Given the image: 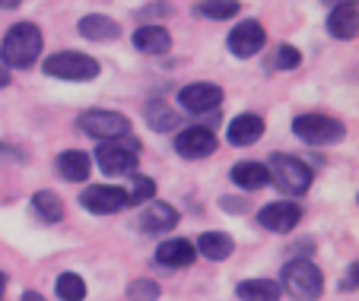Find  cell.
<instances>
[{"mask_svg":"<svg viewBox=\"0 0 359 301\" xmlns=\"http://www.w3.org/2000/svg\"><path fill=\"white\" fill-rule=\"evenodd\" d=\"M232 181H236V188L242 190H261L267 188L271 181H267V168L261 162H238L232 168Z\"/></svg>","mask_w":359,"mask_h":301,"instance_id":"44dd1931","label":"cell"},{"mask_svg":"<svg viewBox=\"0 0 359 301\" xmlns=\"http://www.w3.org/2000/svg\"><path fill=\"white\" fill-rule=\"evenodd\" d=\"M4 288H7V276L0 273V295H4Z\"/></svg>","mask_w":359,"mask_h":301,"instance_id":"e575fe53","label":"cell"},{"mask_svg":"<svg viewBox=\"0 0 359 301\" xmlns=\"http://www.w3.org/2000/svg\"><path fill=\"white\" fill-rule=\"evenodd\" d=\"M134 48L143 54H165L172 48V35L163 26H140L134 32Z\"/></svg>","mask_w":359,"mask_h":301,"instance_id":"ac0fdd59","label":"cell"},{"mask_svg":"<svg viewBox=\"0 0 359 301\" xmlns=\"http://www.w3.org/2000/svg\"><path fill=\"white\" fill-rule=\"evenodd\" d=\"M45 74L55 80H70V83H89L99 76V60L80 51H57L45 57Z\"/></svg>","mask_w":359,"mask_h":301,"instance_id":"277c9868","label":"cell"},{"mask_svg":"<svg viewBox=\"0 0 359 301\" xmlns=\"http://www.w3.org/2000/svg\"><path fill=\"white\" fill-rule=\"evenodd\" d=\"M261 134H264V120L258 114H238V118H232L229 130H226L232 146H251V143L261 140Z\"/></svg>","mask_w":359,"mask_h":301,"instance_id":"2e32d148","label":"cell"},{"mask_svg":"<svg viewBox=\"0 0 359 301\" xmlns=\"http://www.w3.org/2000/svg\"><path fill=\"white\" fill-rule=\"evenodd\" d=\"M80 203H83V209H89V213H95V216H111V213H121L124 206H130L128 194H124L121 188H109V184H93V188H86L80 194Z\"/></svg>","mask_w":359,"mask_h":301,"instance_id":"ba28073f","label":"cell"},{"mask_svg":"<svg viewBox=\"0 0 359 301\" xmlns=\"http://www.w3.org/2000/svg\"><path fill=\"white\" fill-rule=\"evenodd\" d=\"M299 219H302V209H299L296 203H267V206L258 213L261 228L277 232V234L292 232V228L299 225Z\"/></svg>","mask_w":359,"mask_h":301,"instance_id":"7c38bea8","label":"cell"},{"mask_svg":"<svg viewBox=\"0 0 359 301\" xmlns=\"http://www.w3.org/2000/svg\"><path fill=\"white\" fill-rule=\"evenodd\" d=\"M80 127H83V134H89L93 140H121V136H128L130 134V120L124 118V114H118V111H86V114H80Z\"/></svg>","mask_w":359,"mask_h":301,"instance_id":"52a82bcc","label":"cell"},{"mask_svg":"<svg viewBox=\"0 0 359 301\" xmlns=\"http://www.w3.org/2000/svg\"><path fill=\"white\" fill-rule=\"evenodd\" d=\"M178 225V209L169 206V203H153L140 213V232L143 234H163V232H172Z\"/></svg>","mask_w":359,"mask_h":301,"instance_id":"5bb4252c","label":"cell"},{"mask_svg":"<svg viewBox=\"0 0 359 301\" xmlns=\"http://www.w3.org/2000/svg\"><path fill=\"white\" fill-rule=\"evenodd\" d=\"M327 32H331L334 38H340V41L356 38V32H359V7L353 4V0L331 10V16H327Z\"/></svg>","mask_w":359,"mask_h":301,"instance_id":"9a60e30c","label":"cell"},{"mask_svg":"<svg viewBox=\"0 0 359 301\" xmlns=\"http://www.w3.org/2000/svg\"><path fill=\"white\" fill-rule=\"evenodd\" d=\"M143 118H147V124L156 134H165V130H175L178 124H182V118H178V111H172L169 102L163 99H153L147 102V108H143Z\"/></svg>","mask_w":359,"mask_h":301,"instance_id":"d6986e66","label":"cell"},{"mask_svg":"<svg viewBox=\"0 0 359 301\" xmlns=\"http://www.w3.org/2000/svg\"><path fill=\"white\" fill-rule=\"evenodd\" d=\"M89 168H93V162H89V155L80 153V149H67V153L57 155V172L67 181H86Z\"/></svg>","mask_w":359,"mask_h":301,"instance_id":"7402d4cb","label":"cell"},{"mask_svg":"<svg viewBox=\"0 0 359 301\" xmlns=\"http://www.w3.org/2000/svg\"><path fill=\"white\" fill-rule=\"evenodd\" d=\"M128 298L130 301H156L159 298V286L153 279H137L134 286L128 288Z\"/></svg>","mask_w":359,"mask_h":301,"instance_id":"f1b7e54d","label":"cell"},{"mask_svg":"<svg viewBox=\"0 0 359 301\" xmlns=\"http://www.w3.org/2000/svg\"><path fill=\"white\" fill-rule=\"evenodd\" d=\"M236 295L242 301H280L283 288L273 279H245L242 286L236 288Z\"/></svg>","mask_w":359,"mask_h":301,"instance_id":"603a6c76","label":"cell"},{"mask_svg":"<svg viewBox=\"0 0 359 301\" xmlns=\"http://www.w3.org/2000/svg\"><path fill=\"white\" fill-rule=\"evenodd\" d=\"M124 194H128V203H149L153 194H156V184H153V178H147V174H137V178L130 181V190H124Z\"/></svg>","mask_w":359,"mask_h":301,"instance_id":"4316f807","label":"cell"},{"mask_svg":"<svg viewBox=\"0 0 359 301\" xmlns=\"http://www.w3.org/2000/svg\"><path fill=\"white\" fill-rule=\"evenodd\" d=\"M299 64H302V54H299L292 45H280L277 51H273V60H271L273 70H296Z\"/></svg>","mask_w":359,"mask_h":301,"instance_id":"83f0119b","label":"cell"},{"mask_svg":"<svg viewBox=\"0 0 359 301\" xmlns=\"http://www.w3.org/2000/svg\"><path fill=\"white\" fill-rule=\"evenodd\" d=\"M292 130L302 143H312V146H331L340 143L346 136V127L337 118H327V114H299L292 120Z\"/></svg>","mask_w":359,"mask_h":301,"instance_id":"5b68a950","label":"cell"},{"mask_svg":"<svg viewBox=\"0 0 359 301\" xmlns=\"http://www.w3.org/2000/svg\"><path fill=\"white\" fill-rule=\"evenodd\" d=\"M178 102L191 114H210L219 111V105H223V89L213 86V83H191L178 92Z\"/></svg>","mask_w":359,"mask_h":301,"instance_id":"9c48e42d","label":"cell"},{"mask_svg":"<svg viewBox=\"0 0 359 301\" xmlns=\"http://www.w3.org/2000/svg\"><path fill=\"white\" fill-rule=\"evenodd\" d=\"M283 288L292 301H318L325 292V276L312 260H292L283 267Z\"/></svg>","mask_w":359,"mask_h":301,"instance_id":"3957f363","label":"cell"},{"mask_svg":"<svg viewBox=\"0 0 359 301\" xmlns=\"http://www.w3.org/2000/svg\"><path fill=\"white\" fill-rule=\"evenodd\" d=\"M264 41H267L264 26H261L258 20H245L229 32L226 45H229V51L236 54V57H255V54L264 48Z\"/></svg>","mask_w":359,"mask_h":301,"instance_id":"30bf717a","label":"cell"},{"mask_svg":"<svg viewBox=\"0 0 359 301\" xmlns=\"http://www.w3.org/2000/svg\"><path fill=\"white\" fill-rule=\"evenodd\" d=\"M267 168V181H271L277 190H283V194H305V190L312 188V168L305 165L302 159H296V155H271V165Z\"/></svg>","mask_w":359,"mask_h":301,"instance_id":"7a4b0ae2","label":"cell"},{"mask_svg":"<svg viewBox=\"0 0 359 301\" xmlns=\"http://www.w3.org/2000/svg\"><path fill=\"white\" fill-rule=\"evenodd\" d=\"M80 35L89 41H115L121 35V26L105 13H89L80 20Z\"/></svg>","mask_w":359,"mask_h":301,"instance_id":"e0dca14e","label":"cell"},{"mask_svg":"<svg viewBox=\"0 0 359 301\" xmlns=\"http://www.w3.org/2000/svg\"><path fill=\"white\" fill-rule=\"evenodd\" d=\"M22 0H0V10H16Z\"/></svg>","mask_w":359,"mask_h":301,"instance_id":"d6a6232c","label":"cell"},{"mask_svg":"<svg viewBox=\"0 0 359 301\" xmlns=\"http://www.w3.org/2000/svg\"><path fill=\"white\" fill-rule=\"evenodd\" d=\"M95 162L109 178H124L137 168V143L134 140H105L95 149Z\"/></svg>","mask_w":359,"mask_h":301,"instance_id":"8992f818","label":"cell"},{"mask_svg":"<svg viewBox=\"0 0 359 301\" xmlns=\"http://www.w3.org/2000/svg\"><path fill=\"white\" fill-rule=\"evenodd\" d=\"M194 257H197V248L191 244L188 238H169V241H163V244H159V251H156V263H159V267H169V270L191 267V263H194Z\"/></svg>","mask_w":359,"mask_h":301,"instance_id":"4fadbf2b","label":"cell"},{"mask_svg":"<svg viewBox=\"0 0 359 301\" xmlns=\"http://www.w3.org/2000/svg\"><path fill=\"white\" fill-rule=\"evenodd\" d=\"M32 209L41 222H61L64 219V203L55 190H39L32 197Z\"/></svg>","mask_w":359,"mask_h":301,"instance_id":"cb8c5ba5","label":"cell"},{"mask_svg":"<svg viewBox=\"0 0 359 301\" xmlns=\"http://www.w3.org/2000/svg\"><path fill=\"white\" fill-rule=\"evenodd\" d=\"M22 301H45V295H39V292H26V295H22Z\"/></svg>","mask_w":359,"mask_h":301,"instance_id":"836d02e7","label":"cell"},{"mask_svg":"<svg viewBox=\"0 0 359 301\" xmlns=\"http://www.w3.org/2000/svg\"><path fill=\"white\" fill-rule=\"evenodd\" d=\"M0 54L7 60V67H16V70L32 67L41 54V29L32 26V22H16V26L4 35Z\"/></svg>","mask_w":359,"mask_h":301,"instance_id":"6da1fadb","label":"cell"},{"mask_svg":"<svg viewBox=\"0 0 359 301\" xmlns=\"http://www.w3.org/2000/svg\"><path fill=\"white\" fill-rule=\"evenodd\" d=\"M232 251H236V244L226 232H203L197 238V254H203L207 260H226Z\"/></svg>","mask_w":359,"mask_h":301,"instance_id":"ffe728a7","label":"cell"},{"mask_svg":"<svg viewBox=\"0 0 359 301\" xmlns=\"http://www.w3.org/2000/svg\"><path fill=\"white\" fill-rule=\"evenodd\" d=\"M57 298L61 301H83L86 298V282H83L76 273L57 276Z\"/></svg>","mask_w":359,"mask_h":301,"instance_id":"484cf974","label":"cell"},{"mask_svg":"<svg viewBox=\"0 0 359 301\" xmlns=\"http://www.w3.org/2000/svg\"><path fill=\"white\" fill-rule=\"evenodd\" d=\"M10 86V67H7V60H4V54H0V89Z\"/></svg>","mask_w":359,"mask_h":301,"instance_id":"1f68e13d","label":"cell"},{"mask_svg":"<svg viewBox=\"0 0 359 301\" xmlns=\"http://www.w3.org/2000/svg\"><path fill=\"white\" fill-rule=\"evenodd\" d=\"M175 153L182 159H207L217 153V134L207 127H188L175 136Z\"/></svg>","mask_w":359,"mask_h":301,"instance_id":"8fae6325","label":"cell"},{"mask_svg":"<svg viewBox=\"0 0 359 301\" xmlns=\"http://www.w3.org/2000/svg\"><path fill=\"white\" fill-rule=\"evenodd\" d=\"M197 13L207 20H232L238 16V0H201Z\"/></svg>","mask_w":359,"mask_h":301,"instance_id":"d4e9b609","label":"cell"},{"mask_svg":"<svg viewBox=\"0 0 359 301\" xmlns=\"http://www.w3.org/2000/svg\"><path fill=\"white\" fill-rule=\"evenodd\" d=\"M356 263H350V273H346V279L340 282V288H344V292H356Z\"/></svg>","mask_w":359,"mask_h":301,"instance_id":"4dcf8cb0","label":"cell"},{"mask_svg":"<svg viewBox=\"0 0 359 301\" xmlns=\"http://www.w3.org/2000/svg\"><path fill=\"white\" fill-rule=\"evenodd\" d=\"M143 16H172V4H153L143 10Z\"/></svg>","mask_w":359,"mask_h":301,"instance_id":"f546056e","label":"cell"}]
</instances>
